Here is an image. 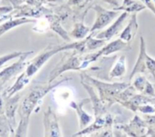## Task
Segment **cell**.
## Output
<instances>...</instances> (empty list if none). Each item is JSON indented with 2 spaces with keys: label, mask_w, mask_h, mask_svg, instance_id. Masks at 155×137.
Here are the masks:
<instances>
[{
  "label": "cell",
  "mask_w": 155,
  "mask_h": 137,
  "mask_svg": "<svg viewBox=\"0 0 155 137\" xmlns=\"http://www.w3.org/2000/svg\"><path fill=\"white\" fill-rule=\"evenodd\" d=\"M66 80H69V78H64L55 84L48 83L47 85H38L31 88L30 92L23 99L17 109V114L20 117V122L15 130V136H27L30 116L36 105L51 90L57 87L59 85H61Z\"/></svg>",
  "instance_id": "cell-1"
},
{
  "label": "cell",
  "mask_w": 155,
  "mask_h": 137,
  "mask_svg": "<svg viewBox=\"0 0 155 137\" xmlns=\"http://www.w3.org/2000/svg\"><path fill=\"white\" fill-rule=\"evenodd\" d=\"M78 52V51H77ZM77 52H74L70 55L64 56L58 65L50 73L48 83H53L60 75L69 70H81L86 68L91 63L96 61L101 56L100 53H92L88 55H80Z\"/></svg>",
  "instance_id": "cell-2"
},
{
  "label": "cell",
  "mask_w": 155,
  "mask_h": 137,
  "mask_svg": "<svg viewBox=\"0 0 155 137\" xmlns=\"http://www.w3.org/2000/svg\"><path fill=\"white\" fill-rule=\"evenodd\" d=\"M148 70L155 78V60L150 57L146 53V45L143 36H141V46H140V55L138 60L135 64V66L131 74L130 79L134 77L137 73H145Z\"/></svg>",
  "instance_id": "cell-3"
},
{
  "label": "cell",
  "mask_w": 155,
  "mask_h": 137,
  "mask_svg": "<svg viewBox=\"0 0 155 137\" xmlns=\"http://www.w3.org/2000/svg\"><path fill=\"white\" fill-rule=\"evenodd\" d=\"M34 51L25 52L21 56L18 57V60L15 62L13 65L5 67L0 72V91L4 90L5 85L16 75L21 73L26 66H25V59L28 55H32Z\"/></svg>",
  "instance_id": "cell-4"
},
{
  "label": "cell",
  "mask_w": 155,
  "mask_h": 137,
  "mask_svg": "<svg viewBox=\"0 0 155 137\" xmlns=\"http://www.w3.org/2000/svg\"><path fill=\"white\" fill-rule=\"evenodd\" d=\"M44 127H45V137H60L62 136L58 118L52 109L51 106L47 108V110L44 113Z\"/></svg>",
  "instance_id": "cell-5"
},
{
  "label": "cell",
  "mask_w": 155,
  "mask_h": 137,
  "mask_svg": "<svg viewBox=\"0 0 155 137\" xmlns=\"http://www.w3.org/2000/svg\"><path fill=\"white\" fill-rule=\"evenodd\" d=\"M93 83L98 86V89L100 91L101 99L104 102V104L106 102H111V100H110L111 97H114L116 95H119L122 91L125 90L126 87L128 86V85L124 84V83L109 85V84L101 83L96 80H94Z\"/></svg>",
  "instance_id": "cell-6"
},
{
  "label": "cell",
  "mask_w": 155,
  "mask_h": 137,
  "mask_svg": "<svg viewBox=\"0 0 155 137\" xmlns=\"http://www.w3.org/2000/svg\"><path fill=\"white\" fill-rule=\"evenodd\" d=\"M21 99V95L16 93L12 96L5 97L4 98V109H5V115L11 125V128L15 132V128L16 125L15 121V113L19 107V102Z\"/></svg>",
  "instance_id": "cell-7"
},
{
  "label": "cell",
  "mask_w": 155,
  "mask_h": 137,
  "mask_svg": "<svg viewBox=\"0 0 155 137\" xmlns=\"http://www.w3.org/2000/svg\"><path fill=\"white\" fill-rule=\"evenodd\" d=\"M94 9L96 11V20L93 27L90 29V32H94L104 28L118 15V10L109 11L101 7L100 5H95Z\"/></svg>",
  "instance_id": "cell-8"
},
{
  "label": "cell",
  "mask_w": 155,
  "mask_h": 137,
  "mask_svg": "<svg viewBox=\"0 0 155 137\" xmlns=\"http://www.w3.org/2000/svg\"><path fill=\"white\" fill-rule=\"evenodd\" d=\"M129 17V12H126L124 11L118 18L117 20L105 31H103L101 33H99L97 35H96V38H99V39H105V40H109L111 39L112 37H114V35H116L119 31L123 28L124 23H125V20Z\"/></svg>",
  "instance_id": "cell-9"
},
{
  "label": "cell",
  "mask_w": 155,
  "mask_h": 137,
  "mask_svg": "<svg viewBox=\"0 0 155 137\" xmlns=\"http://www.w3.org/2000/svg\"><path fill=\"white\" fill-rule=\"evenodd\" d=\"M27 23H36V19L27 18V17H15V18H9L8 20H5L3 24L0 25V36L11 30L12 28H15L16 26L27 24Z\"/></svg>",
  "instance_id": "cell-10"
},
{
  "label": "cell",
  "mask_w": 155,
  "mask_h": 137,
  "mask_svg": "<svg viewBox=\"0 0 155 137\" xmlns=\"http://www.w3.org/2000/svg\"><path fill=\"white\" fill-rule=\"evenodd\" d=\"M131 49V45L130 44H128V42H125L123 39H117L114 40L113 42H111L110 44H108L107 45H105L103 49H101L99 51L101 55H108L110 54L115 53L117 51H129Z\"/></svg>",
  "instance_id": "cell-11"
},
{
  "label": "cell",
  "mask_w": 155,
  "mask_h": 137,
  "mask_svg": "<svg viewBox=\"0 0 155 137\" xmlns=\"http://www.w3.org/2000/svg\"><path fill=\"white\" fill-rule=\"evenodd\" d=\"M138 23H137V16L136 14H133L131 15L130 21L127 25V26H125V28L123 30V32L120 35V38L124 40L125 42L130 43L135 36L137 31H138Z\"/></svg>",
  "instance_id": "cell-12"
},
{
  "label": "cell",
  "mask_w": 155,
  "mask_h": 137,
  "mask_svg": "<svg viewBox=\"0 0 155 137\" xmlns=\"http://www.w3.org/2000/svg\"><path fill=\"white\" fill-rule=\"evenodd\" d=\"M86 101H89V99H84V100L81 101L80 103H75V102H71L70 103V106L72 108H74V111L77 113V115H78V118H79V123H80V128L81 129L87 127V125L93 120L92 116L89 115L88 114H86L83 110V105L85 104Z\"/></svg>",
  "instance_id": "cell-13"
},
{
  "label": "cell",
  "mask_w": 155,
  "mask_h": 137,
  "mask_svg": "<svg viewBox=\"0 0 155 137\" xmlns=\"http://www.w3.org/2000/svg\"><path fill=\"white\" fill-rule=\"evenodd\" d=\"M134 87L138 91L143 93L144 95H147L149 96H153V95H155L154 89H153V85L143 76H141V75L138 76L135 79V81L134 83Z\"/></svg>",
  "instance_id": "cell-14"
},
{
  "label": "cell",
  "mask_w": 155,
  "mask_h": 137,
  "mask_svg": "<svg viewBox=\"0 0 155 137\" xmlns=\"http://www.w3.org/2000/svg\"><path fill=\"white\" fill-rule=\"evenodd\" d=\"M126 57L125 55H122L119 57L118 61L114 65V68L110 72V78H117L122 77L126 73Z\"/></svg>",
  "instance_id": "cell-15"
},
{
  "label": "cell",
  "mask_w": 155,
  "mask_h": 137,
  "mask_svg": "<svg viewBox=\"0 0 155 137\" xmlns=\"http://www.w3.org/2000/svg\"><path fill=\"white\" fill-rule=\"evenodd\" d=\"M145 8L138 0H124L122 6L115 8L114 10H125L126 12H137Z\"/></svg>",
  "instance_id": "cell-16"
},
{
  "label": "cell",
  "mask_w": 155,
  "mask_h": 137,
  "mask_svg": "<svg viewBox=\"0 0 155 137\" xmlns=\"http://www.w3.org/2000/svg\"><path fill=\"white\" fill-rule=\"evenodd\" d=\"M89 31H90V29L85 27L83 23H77V24H75L74 28L71 33V35L75 38H83L87 35V33Z\"/></svg>",
  "instance_id": "cell-17"
},
{
  "label": "cell",
  "mask_w": 155,
  "mask_h": 137,
  "mask_svg": "<svg viewBox=\"0 0 155 137\" xmlns=\"http://www.w3.org/2000/svg\"><path fill=\"white\" fill-rule=\"evenodd\" d=\"M24 53H25V52L16 51V52H12V53L4 55H0V68H1L5 64H6L7 62L11 61V60H13V59L18 58V57L21 56Z\"/></svg>",
  "instance_id": "cell-18"
},
{
  "label": "cell",
  "mask_w": 155,
  "mask_h": 137,
  "mask_svg": "<svg viewBox=\"0 0 155 137\" xmlns=\"http://www.w3.org/2000/svg\"><path fill=\"white\" fill-rule=\"evenodd\" d=\"M153 1H154V4H155V0H153Z\"/></svg>",
  "instance_id": "cell-19"
}]
</instances>
